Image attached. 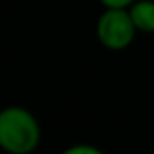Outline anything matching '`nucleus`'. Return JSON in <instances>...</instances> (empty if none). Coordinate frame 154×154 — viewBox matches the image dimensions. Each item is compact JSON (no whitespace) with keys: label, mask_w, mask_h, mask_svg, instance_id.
Here are the masks:
<instances>
[{"label":"nucleus","mask_w":154,"mask_h":154,"mask_svg":"<svg viewBox=\"0 0 154 154\" xmlns=\"http://www.w3.org/2000/svg\"><path fill=\"white\" fill-rule=\"evenodd\" d=\"M41 144V125L23 105L0 109V150L6 154H33Z\"/></svg>","instance_id":"obj_1"},{"label":"nucleus","mask_w":154,"mask_h":154,"mask_svg":"<svg viewBox=\"0 0 154 154\" xmlns=\"http://www.w3.org/2000/svg\"><path fill=\"white\" fill-rule=\"evenodd\" d=\"M129 8H103L96 22V37L107 51H125L137 37Z\"/></svg>","instance_id":"obj_2"},{"label":"nucleus","mask_w":154,"mask_h":154,"mask_svg":"<svg viewBox=\"0 0 154 154\" xmlns=\"http://www.w3.org/2000/svg\"><path fill=\"white\" fill-rule=\"evenodd\" d=\"M129 12L139 33H154V0H135Z\"/></svg>","instance_id":"obj_3"},{"label":"nucleus","mask_w":154,"mask_h":154,"mask_svg":"<svg viewBox=\"0 0 154 154\" xmlns=\"http://www.w3.org/2000/svg\"><path fill=\"white\" fill-rule=\"evenodd\" d=\"M60 154H105V152L100 146H96V144L78 143V144H70V146H66Z\"/></svg>","instance_id":"obj_4"},{"label":"nucleus","mask_w":154,"mask_h":154,"mask_svg":"<svg viewBox=\"0 0 154 154\" xmlns=\"http://www.w3.org/2000/svg\"><path fill=\"white\" fill-rule=\"evenodd\" d=\"M103 8H129L135 0H98Z\"/></svg>","instance_id":"obj_5"}]
</instances>
